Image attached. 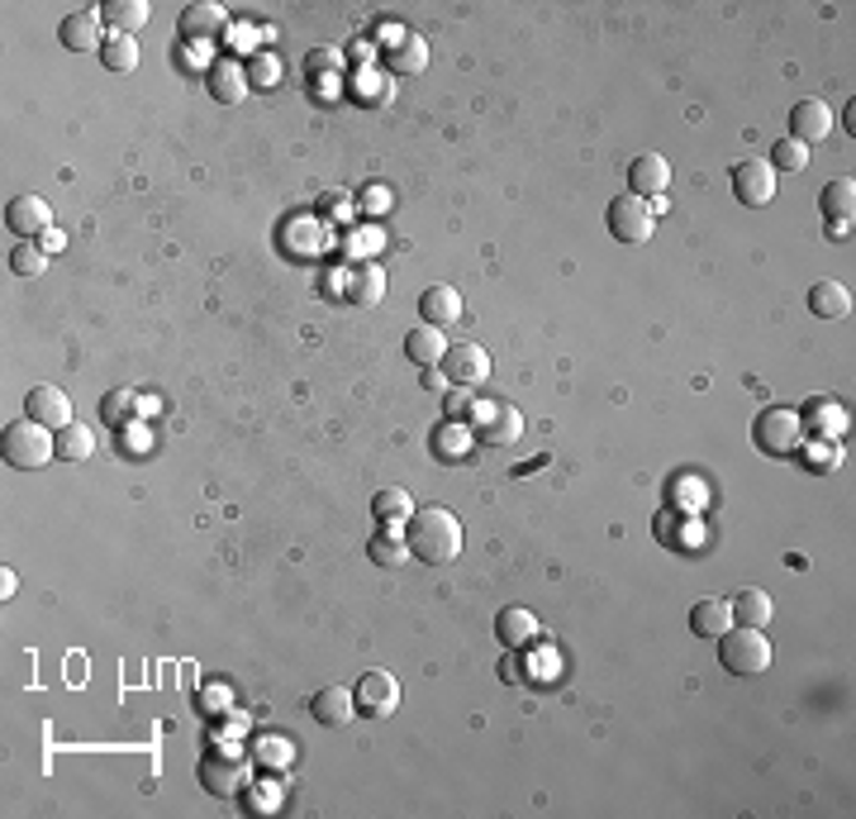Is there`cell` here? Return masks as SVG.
Segmentation results:
<instances>
[{
	"mask_svg": "<svg viewBox=\"0 0 856 819\" xmlns=\"http://www.w3.org/2000/svg\"><path fill=\"white\" fill-rule=\"evenodd\" d=\"M248 82H253V86H272V82H281V62H276L272 53H257V58H253V68H248Z\"/></svg>",
	"mask_w": 856,
	"mask_h": 819,
	"instance_id": "obj_40",
	"label": "cell"
},
{
	"mask_svg": "<svg viewBox=\"0 0 856 819\" xmlns=\"http://www.w3.org/2000/svg\"><path fill=\"white\" fill-rule=\"evenodd\" d=\"M372 515L381 519V525H405V519L414 515V501H410V491L405 486H386V491H376L372 496Z\"/></svg>",
	"mask_w": 856,
	"mask_h": 819,
	"instance_id": "obj_29",
	"label": "cell"
},
{
	"mask_svg": "<svg viewBox=\"0 0 856 819\" xmlns=\"http://www.w3.org/2000/svg\"><path fill=\"white\" fill-rule=\"evenodd\" d=\"M405 543H410V557L429 567H443V563H457V553H462V525H457L453 510H443V505H424V510H414L405 519Z\"/></svg>",
	"mask_w": 856,
	"mask_h": 819,
	"instance_id": "obj_1",
	"label": "cell"
},
{
	"mask_svg": "<svg viewBox=\"0 0 856 819\" xmlns=\"http://www.w3.org/2000/svg\"><path fill=\"white\" fill-rule=\"evenodd\" d=\"M100 20L110 24V34H134L148 24V0H105Z\"/></svg>",
	"mask_w": 856,
	"mask_h": 819,
	"instance_id": "obj_27",
	"label": "cell"
},
{
	"mask_svg": "<svg viewBox=\"0 0 856 819\" xmlns=\"http://www.w3.org/2000/svg\"><path fill=\"white\" fill-rule=\"evenodd\" d=\"M495 639L505 648H529L538 639V619L529 615V610H519V605L499 610V615H495Z\"/></svg>",
	"mask_w": 856,
	"mask_h": 819,
	"instance_id": "obj_24",
	"label": "cell"
},
{
	"mask_svg": "<svg viewBox=\"0 0 856 819\" xmlns=\"http://www.w3.org/2000/svg\"><path fill=\"white\" fill-rule=\"evenodd\" d=\"M358 205L366 215H386L390 210V196H386V186H366L362 196H358Z\"/></svg>",
	"mask_w": 856,
	"mask_h": 819,
	"instance_id": "obj_41",
	"label": "cell"
},
{
	"mask_svg": "<svg viewBox=\"0 0 856 819\" xmlns=\"http://www.w3.org/2000/svg\"><path fill=\"white\" fill-rule=\"evenodd\" d=\"M366 557H372V563H381V567H400L405 557H410V543L395 539V534H376L372 543H366Z\"/></svg>",
	"mask_w": 856,
	"mask_h": 819,
	"instance_id": "obj_37",
	"label": "cell"
},
{
	"mask_svg": "<svg viewBox=\"0 0 856 819\" xmlns=\"http://www.w3.org/2000/svg\"><path fill=\"white\" fill-rule=\"evenodd\" d=\"M610 233L618 243H648L652 239V229H656V210H652V201H642V196H614L610 201Z\"/></svg>",
	"mask_w": 856,
	"mask_h": 819,
	"instance_id": "obj_7",
	"label": "cell"
},
{
	"mask_svg": "<svg viewBox=\"0 0 856 819\" xmlns=\"http://www.w3.org/2000/svg\"><path fill=\"white\" fill-rule=\"evenodd\" d=\"M134 410H138V396L129 392V386H114V392L100 396V420L110 429H124L129 420H134Z\"/></svg>",
	"mask_w": 856,
	"mask_h": 819,
	"instance_id": "obj_32",
	"label": "cell"
},
{
	"mask_svg": "<svg viewBox=\"0 0 856 819\" xmlns=\"http://www.w3.org/2000/svg\"><path fill=\"white\" fill-rule=\"evenodd\" d=\"M100 62L110 72H134L138 68V38L134 34H110L100 48Z\"/></svg>",
	"mask_w": 856,
	"mask_h": 819,
	"instance_id": "obj_31",
	"label": "cell"
},
{
	"mask_svg": "<svg viewBox=\"0 0 856 819\" xmlns=\"http://www.w3.org/2000/svg\"><path fill=\"white\" fill-rule=\"evenodd\" d=\"M419 315H424V324H433V329H447V324L462 320V296H457L453 286H429V291L419 296Z\"/></svg>",
	"mask_w": 856,
	"mask_h": 819,
	"instance_id": "obj_21",
	"label": "cell"
},
{
	"mask_svg": "<svg viewBox=\"0 0 856 819\" xmlns=\"http://www.w3.org/2000/svg\"><path fill=\"white\" fill-rule=\"evenodd\" d=\"M305 72H310V82L314 76H324L328 82V91H334V82H338V72H342V48H310L305 53Z\"/></svg>",
	"mask_w": 856,
	"mask_h": 819,
	"instance_id": "obj_34",
	"label": "cell"
},
{
	"mask_svg": "<svg viewBox=\"0 0 856 819\" xmlns=\"http://www.w3.org/2000/svg\"><path fill=\"white\" fill-rule=\"evenodd\" d=\"M819 210H823V219H833V229H842V225L852 229V219H856V181L852 177L828 181L823 196H819Z\"/></svg>",
	"mask_w": 856,
	"mask_h": 819,
	"instance_id": "obj_22",
	"label": "cell"
},
{
	"mask_svg": "<svg viewBox=\"0 0 856 819\" xmlns=\"http://www.w3.org/2000/svg\"><path fill=\"white\" fill-rule=\"evenodd\" d=\"M205 86H209V96L219 100V106H243V96H248V68L239 58H219V62H209V72H205Z\"/></svg>",
	"mask_w": 856,
	"mask_h": 819,
	"instance_id": "obj_15",
	"label": "cell"
},
{
	"mask_svg": "<svg viewBox=\"0 0 856 819\" xmlns=\"http://www.w3.org/2000/svg\"><path fill=\"white\" fill-rule=\"evenodd\" d=\"M248 776H253V767H248V758L239 748H215L201 758V786L209 791V796L219 800H233L248 791Z\"/></svg>",
	"mask_w": 856,
	"mask_h": 819,
	"instance_id": "obj_5",
	"label": "cell"
},
{
	"mask_svg": "<svg viewBox=\"0 0 856 819\" xmlns=\"http://www.w3.org/2000/svg\"><path fill=\"white\" fill-rule=\"evenodd\" d=\"M833 106L828 100H819V96H809V100H799V106H789V138L795 143H805V148H813V143H823L828 134H833Z\"/></svg>",
	"mask_w": 856,
	"mask_h": 819,
	"instance_id": "obj_12",
	"label": "cell"
},
{
	"mask_svg": "<svg viewBox=\"0 0 856 819\" xmlns=\"http://www.w3.org/2000/svg\"><path fill=\"white\" fill-rule=\"evenodd\" d=\"M181 38L186 44H201V38H215V34H224L229 29V15H224V5L219 0H191L186 10H181Z\"/></svg>",
	"mask_w": 856,
	"mask_h": 819,
	"instance_id": "obj_18",
	"label": "cell"
},
{
	"mask_svg": "<svg viewBox=\"0 0 856 819\" xmlns=\"http://www.w3.org/2000/svg\"><path fill=\"white\" fill-rule=\"evenodd\" d=\"M771 615H775V601H771L767 591L747 587V591H737V595H733V619H743L747 629H767Z\"/></svg>",
	"mask_w": 856,
	"mask_h": 819,
	"instance_id": "obj_28",
	"label": "cell"
},
{
	"mask_svg": "<svg viewBox=\"0 0 856 819\" xmlns=\"http://www.w3.org/2000/svg\"><path fill=\"white\" fill-rule=\"evenodd\" d=\"M91 453H96V434H91L86 424H68V429H58V458L62 462H86Z\"/></svg>",
	"mask_w": 856,
	"mask_h": 819,
	"instance_id": "obj_30",
	"label": "cell"
},
{
	"mask_svg": "<svg viewBox=\"0 0 856 819\" xmlns=\"http://www.w3.org/2000/svg\"><path fill=\"white\" fill-rule=\"evenodd\" d=\"M257 758L267 762V767H272V762H276V767H286V762H291V744H281V738H267Z\"/></svg>",
	"mask_w": 856,
	"mask_h": 819,
	"instance_id": "obj_42",
	"label": "cell"
},
{
	"mask_svg": "<svg viewBox=\"0 0 856 819\" xmlns=\"http://www.w3.org/2000/svg\"><path fill=\"white\" fill-rule=\"evenodd\" d=\"M690 629L700 634V639H723V634L733 629V601H723V595H704V601H695Z\"/></svg>",
	"mask_w": 856,
	"mask_h": 819,
	"instance_id": "obj_20",
	"label": "cell"
},
{
	"mask_svg": "<svg viewBox=\"0 0 856 819\" xmlns=\"http://www.w3.org/2000/svg\"><path fill=\"white\" fill-rule=\"evenodd\" d=\"M666 186H671V162L662 153H638V158L628 162V191H634V196L656 201V196H666Z\"/></svg>",
	"mask_w": 856,
	"mask_h": 819,
	"instance_id": "obj_14",
	"label": "cell"
},
{
	"mask_svg": "<svg viewBox=\"0 0 856 819\" xmlns=\"http://www.w3.org/2000/svg\"><path fill=\"white\" fill-rule=\"evenodd\" d=\"M752 438L761 453H795L799 438H805V420L795 410H761L757 424H752Z\"/></svg>",
	"mask_w": 856,
	"mask_h": 819,
	"instance_id": "obj_8",
	"label": "cell"
},
{
	"mask_svg": "<svg viewBox=\"0 0 856 819\" xmlns=\"http://www.w3.org/2000/svg\"><path fill=\"white\" fill-rule=\"evenodd\" d=\"M775 186H781V181H775V167L767 158H743L733 167V196L743 205H752V210L775 201Z\"/></svg>",
	"mask_w": 856,
	"mask_h": 819,
	"instance_id": "obj_11",
	"label": "cell"
},
{
	"mask_svg": "<svg viewBox=\"0 0 856 819\" xmlns=\"http://www.w3.org/2000/svg\"><path fill=\"white\" fill-rule=\"evenodd\" d=\"M433 444H438V458L457 462V458H467V453H471V434H467V424H453V420H447V424L438 429V438H433Z\"/></svg>",
	"mask_w": 856,
	"mask_h": 819,
	"instance_id": "obj_36",
	"label": "cell"
},
{
	"mask_svg": "<svg viewBox=\"0 0 856 819\" xmlns=\"http://www.w3.org/2000/svg\"><path fill=\"white\" fill-rule=\"evenodd\" d=\"M100 10H72L68 20L58 24V38H62V48L68 53H91V48H105V38L110 34H100Z\"/></svg>",
	"mask_w": 856,
	"mask_h": 819,
	"instance_id": "obj_17",
	"label": "cell"
},
{
	"mask_svg": "<svg viewBox=\"0 0 856 819\" xmlns=\"http://www.w3.org/2000/svg\"><path fill=\"white\" fill-rule=\"evenodd\" d=\"M348 296L358 305H376L381 296H386V272H381V263H352L348 267Z\"/></svg>",
	"mask_w": 856,
	"mask_h": 819,
	"instance_id": "obj_26",
	"label": "cell"
},
{
	"mask_svg": "<svg viewBox=\"0 0 856 819\" xmlns=\"http://www.w3.org/2000/svg\"><path fill=\"white\" fill-rule=\"evenodd\" d=\"M352 696H358V714H366V720H390V714L400 710V682L381 667L362 672V682L352 686Z\"/></svg>",
	"mask_w": 856,
	"mask_h": 819,
	"instance_id": "obj_10",
	"label": "cell"
},
{
	"mask_svg": "<svg viewBox=\"0 0 856 819\" xmlns=\"http://www.w3.org/2000/svg\"><path fill=\"white\" fill-rule=\"evenodd\" d=\"M813 410H819V424L823 429H842V424H847V414H842L833 400H823V406H813Z\"/></svg>",
	"mask_w": 856,
	"mask_h": 819,
	"instance_id": "obj_43",
	"label": "cell"
},
{
	"mask_svg": "<svg viewBox=\"0 0 856 819\" xmlns=\"http://www.w3.org/2000/svg\"><path fill=\"white\" fill-rule=\"evenodd\" d=\"M10 272H15V277H38V272H48V253L29 239H20L15 253H10Z\"/></svg>",
	"mask_w": 856,
	"mask_h": 819,
	"instance_id": "obj_35",
	"label": "cell"
},
{
	"mask_svg": "<svg viewBox=\"0 0 856 819\" xmlns=\"http://www.w3.org/2000/svg\"><path fill=\"white\" fill-rule=\"evenodd\" d=\"M5 225H10V233H20V239H38V233H48V225H52V205L44 196H34V191L10 196Z\"/></svg>",
	"mask_w": 856,
	"mask_h": 819,
	"instance_id": "obj_13",
	"label": "cell"
},
{
	"mask_svg": "<svg viewBox=\"0 0 856 819\" xmlns=\"http://www.w3.org/2000/svg\"><path fill=\"white\" fill-rule=\"evenodd\" d=\"M314 205H320V219H328V225H352L362 210V205L352 201V191H320Z\"/></svg>",
	"mask_w": 856,
	"mask_h": 819,
	"instance_id": "obj_33",
	"label": "cell"
},
{
	"mask_svg": "<svg viewBox=\"0 0 856 819\" xmlns=\"http://www.w3.org/2000/svg\"><path fill=\"white\" fill-rule=\"evenodd\" d=\"M771 167H775V172H805V167H809V148H805V143H795V138H781L771 148Z\"/></svg>",
	"mask_w": 856,
	"mask_h": 819,
	"instance_id": "obj_38",
	"label": "cell"
},
{
	"mask_svg": "<svg viewBox=\"0 0 856 819\" xmlns=\"http://www.w3.org/2000/svg\"><path fill=\"white\" fill-rule=\"evenodd\" d=\"M24 414L38 420V424H48L52 434H58V429L72 424V400H68L62 386H34V392L24 396Z\"/></svg>",
	"mask_w": 856,
	"mask_h": 819,
	"instance_id": "obj_16",
	"label": "cell"
},
{
	"mask_svg": "<svg viewBox=\"0 0 856 819\" xmlns=\"http://www.w3.org/2000/svg\"><path fill=\"white\" fill-rule=\"evenodd\" d=\"M443 376H447V386H481L485 376H491V353H485L481 344H471V339H462V344H447V353H443Z\"/></svg>",
	"mask_w": 856,
	"mask_h": 819,
	"instance_id": "obj_9",
	"label": "cell"
},
{
	"mask_svg": "<svg viewBox=\"0 0 856 819\" xmlns=\"http://www.w3.org/2000/svg\"><path fill=\"white\" fill-rule=\"evenodd\" d=\"M372 44L381 48V68H390V72L414 76V72L429 68V38L419 29H410V24H395V20L376 24Z\"/></svg>",
	"mask_w": 856,
	"mask_h": 819,
	"instance_id": "obj_3",
	"label": "cell"
},
{
	"mask_svg": "<svg viewBox=\"0 0 856 819\" xmlns=\"http://www.w3.org/2000/svg\"><path fill=\"white\" fill-rule=\"evenodd\" d=\"M358 696H352V686H324V691H314L310 700V714L324 724V730H342V724L358 720Z\"/></svg>",
	"mask_w": 856,
	"mask_h": 819,
	"instance_id": "obj_19",
	"label": "cell"
},
{
	"mask_svg": "<svg viewBox=\"0 0 856 819\" xmlns=\"http://www.w3.org/2000/svg\"><path fill=\"white\" fill-rule=\"evenodd\" d=\"M0 453H5L10 467H24V472H38V467H48L58 458V434H52L48 424L38 420H10L5 434H0Z\"/></svg>",
	"mask_w": 856,
	"mask_h": 819,
	"instance_id": "obj_2",
	"label": "cell"
},
{
	"mask_svg": "<svg viewBox=\"0 0 856 819\" xmlns=\"http://www.w3.org/2000/svg\"><path fill=\"white\" fill-rule=\"evenodd\" d=\"M447 353V334L433 329V324H419V329L405 334V358L419 362V368H438Z\"/></svg>",
	"mask_w": 856,
	"mask_h": 819,
	"instance_id": "obj_23",
	"label": "cell"
},
{
	"mask_svg": "<svg viewBox=\"0 0 856 819\" xmlns=\"http://www.w3.org/2000/svg\"><path fill=\"white\" fill-rule=\"evenodd\" d=\"M471 406H477V400H471L467 386H447V396H443L447 420H453V424H467V420H471Z\"/></svg>",
	"mask_w": 856,
	"mask_h": 819,
	"instance_id": "obj_39",
	"label": "cell"
},
{
	"mask_svg": "<svg viewBox=\"0 0 856 819\" xmlns=\"http://www.w3.org/2000/svg\"><path fill=\"white\" fill-rule=\"evenodd\" d=\"M467 424L477 429V438L491 448H514L523 434V414H519V406H509V400H477Z\"/></svg>",
	"mask_w": 856,
	"mask_h": 819,
	"instance_id": "obj_6",
	"label": "cell"
},
{
	"mask_svg": "<svg viewBox=\"0 0 856 819\" xmlns=\"http://www.w3.org/2000/svg\"><path fill=\"white\" fill-rule=\"evenodd\" d=\"M771 658H775V648H771V639L761 629H728L719 639V662L733 672V677H761V672L771 667Z\"/></svg>",
	"mask_w": 856,
	"mask_h": 819,
	"instance_id": "obj_4",
	"label": "cell"
},
{
	"mask_svg": "<svg viewBox=\"0 0 856 819\" xmlns=\"http://www.w3.org/2000/svg\"><path fill=\"white\" fill-rule=\"evenodd\" d=\"M809 310L819 320H847L852 315V291L842 281H813L809 286Z\"/></svg>",
	"mask_w": 856,
	"mask_h": 819,
	"instance_id": "obj_25",
	"label": "cell"
}]
</instances>
